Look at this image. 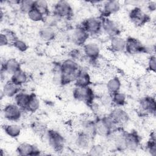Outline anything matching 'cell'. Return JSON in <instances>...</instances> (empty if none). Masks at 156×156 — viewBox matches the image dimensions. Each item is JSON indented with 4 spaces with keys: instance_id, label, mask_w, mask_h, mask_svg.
Returning a JSON list of instances; mask_svg holds the SVG:
<instances>
[{
    "instance_id": "obj_1",
    "label": "cell",
    "mask_w": 156,
    "mask_h": 156,
    "mask_svg": "<svg viewBox=\"0 0 156 156\" xmlns=\"http://www.w3.org/2000/svg\"><path fill=\"white\" fill-rule=\"evenodd\" d=\"M94 121L96 135L101 137L108 138L111 136L114 130L117 128L108 115L96 116Z\"/></svg>"
},
{
    "instance_id": "obj_2",
    "label": "cell",
    "mask_w": 156,
    "mask_h": 156,
    "mask_svg": "<svg viewBox=\"0 0 156 156\" xmlns=\"http://www.w3.org/2000/svg\"><path fill=\"white\" fill-rule=\"evenodd\" d=\"M44 136L49 147L55 152H62L64 149L65 139L63 135L58 131L48 129Z\"/></svg>"
},
{
    "instance_id": "obj_3",
    "label": "cell",
    "mask_w": 156,
    "mask_h": 156,
    "mask_svg": "<svg viewBox=\"0 0 156 156\" xmlns=\"http://www.w3.org/2000/svg\"><path fill=\"white\" fill-rule=\"evenodd\" d=\"M73 98L75 100L82 102L89 106L95 100V93L91 86H75L73 90Z\"/></svg>"
},
{
    "instance_id": "obj_4",
    "label": "cell",
    "mask_w": 156,
    "mask_h": 156,
    "mask_svg": "<svg viewBox=\"0 0 156 156\" xmlns=\"http://www.w3.org/2000/svg\"><path fill=\"white\" fill-rule=\"evenodd\" d=\"M52 14L59 20H69L73 15V9L69 2L58 1L53 5Z\"/></svg>"
},
{
    "instance_id": "obj_5",
    "label": "cell",
    "mask_w": 156,
    "mask_h": 156,
    "mask_svg": "<svg viewBox=\"0 0 156 156\" xmlns=\"http://www.w3.org/2000/svg\"><path fill=\"white\" fill-rule=\"evenodd\" d=\"M108 116L117 127H122L130 120L129 114L122 107H113Z\"/></svg>"
},
{
    "instance_id": "obj_6",
    "label": "cell",
    "mask_w": 156,
    "mask_h": 156,
    "mask_svg": "<svg viewBox=\"0 0 156 156\" xmlns=\"http://www.w3.org/2000/svg\"><path fill=\"white\" fill-rule=\"evenodd\" d=\"M129 18L136 27H142L149 22L150 16L140 7H134L129 12Z\"/></svg>"
},
{
    "instance_id": "obj_7",
    "label": "cell",
    "mask_w": 156,
    "mask_h": 156,
    "mask_svg": "<svg viewBox=\"0 0 156 156\" xmlns=\"http://www.w3.org/2000/svg\"><path fill=\"white\" fill-rule=\"evenodd\" d=\"M147 50L146 46L139 39L132 36H129L126 38L125 51L127 54L131 55H136L146 53L147 52Z\"/></svg>"
},
{
    "instance_id": "obj_8",
    "label": "cell",
    "mask_w": 156,
    "mask_h": 156,
    "mask_svg": "<svg viewBox=\"0 0 156 156\" xmlns=\"http://www.w3.org/2000/svg\"><path fill=\"white\" fill-rule=\"evenodd\" d=\"M23 112V110L14 102L6 104L2 109L4 118L10 122H16L20 120Z\"/></svg>"
},
{
    "instance_id": "obj_9",
    "label": "cell",
    "mask_w": 156,
    "mask_h": 156,
    "mask_svg": "<svg viewBox=\"0 0 156 156\" xmlns=\"http://www.w3.org/2000/svg\"><path fill=\"white\" fill-rule=\"evenodd\" d=\"M91 35H97L102 31L101 18L90 17L85 19L80 24Z\"/></svg>"
},
{
    "instance_id": "obj_10",
    "label": "cell",
    "mask_w": 156,
    "mask_h": 156,
    "mask_svg": "<svg viewBox=\"0 0 156 156\" xmlns=\"http://www.w3.org/2000/svg\"><path fill=\"white\" fill-rule=\"evenodd\" d=\"M102 30L110 38L120 35L121 29L118 24L110 17L101 16Z\"/></svg>"
},
{
    "instance_id": "obj_11",
    "label": "cell",
    "mask_w": 156,
    "mask_h": 156,
    "mask_svg": "<svg viewBox=\"0 0 156 156\" xmlns=\"http://www.w3.org/2000/svg\"><path fill=\"white\" fill-rule=\"evenodd\" d=\"M138 107L140 112L143 113L154 115L156 112L155 97L149 95L142 97L138 102Z\"/></svg>"
},
{
    "instance_id": "obj_12",
    "label": "cell",
    "mask_w": 156,
    "mask_h": 156,
    "mask_svg": "<svg viewBox=\"0 0 156 156\" xmlns=\"http://www.w3.org/2000/svg\"><path fill=\"white\" fill-rule=\"evenodd\" d=\"M82 48L83 56L92 63L96 62L99 58L101 48L96 43L87 42Z\"/></svg>"
},
{
    "instance_id": "obj_13",
    "label": "cell",
    "mask_w": 156,
    "mask_h": 156,
    "mask_svg": "<svg viewBox=\"0 0 156 156\" xmlns=\"http://www.w3.org/2000/svg\"><path fill=\"white\" fill-rule=\"evenodd\" d=\"M93 138L87 133L80 130L74 137V145L80 151H88L93 144Z\"/></svg>"
},
{
    "instance_id": "obj_14",
    "label": "cell",
    "mask_w": 156,
    "mask_h": 156,
    "mask_svg": "<svg viewBox=\"0 0 156 156\" xmlns=\"http://www.w3.org/2000/svg\"><path fill=\"white\" fill-rule=\"evenodd\" d=\"M90 36L86 30L81 25H79L73 29L71 40L74 44L82 47L87 42Z\"/></svg>"
},
{
    "instance_id": "obj_15",
    "label": "cell",
    "mask_w": 156,
    "mask_h": 156,
    "mask_svg": "<svg viewBox=\"0 0 156 156\" xmlns=\"http://www.w3.org/2000/svg\"><path fill=\"white\" fill-rule=\"evenodd\" d=\"M125 140L127 151H135L140 146L141 143V138L135 130L126 132Z\"/></svg>"
},
{
    "instance_id": "obj_16",
    "label": "cell",
    "mask_w": 156,
    "mask_h": 156,
    "mask_svg": "<svg viewBox=\"0 0 156 156\" xmlns=\"http://www.w3.org/2000/svg\"><path fill=\"white\" fill-rule=\"evenodd\" d=\"M16 152L18 155L23 156H36L41 154V151L37 146L26 142L20 143L16 148Z\"/></svg>"
},
{
    "instance_id": "obj_17",
    "label": "cell",
    "mask_w": 156,
    "mask_h": 156,
    "mask_svg": "<svg viewBox=\"0 0 156 156\" xmlns=\"http://www.w3.org/2000/svg\"><path fill=\"white\" fill-rule=\"evenodd\" d=\"M121 3L118 1L109 0L102 3L101 16L110 17L117 13L121 9Z\"/></svg>"
},
{
    "instance_id": "obj_18",
    "label": "cell",
    "mask_w": 156,
    "mask_h": 156,
    "mask_svg": "<svg viewBox=\"0 0 156 156\" xmlns=\"http://www.w3.org/2000/svg\"><path fill=\"white\" fill-rule=\"evenodd\" d=\"M1 73L12 75L21 69V63L15 58H10L1 63Z\"/></svg>"
},
{
    "instance_id": "obj_19",
    "label": "cell",
    "mask_w": 156,
    "mask_h": 156,
    "mask_svg": "<svg viewBox=\"0 0 156 156\" xmlns=\"http://www.w3.org/2000/svg\"><path fill=\"white\" fill-rule=\"evenodd\" d=\"M74 83V85L77 87L90 86L91 84V77L88 71L80 68L76 74Z\"/></svg>"
},
{
    "instance_id": "obj_20",
    "label": "cell",
    "mask_w": 156,
    "mask_h": 156,
    "mask_svg": "<svg viewBox=\"0 0 156 156\" xmlns=\"http://www.w3.org/2000/svg\"><path fill=\"white\" fill-rule=\"evenodd\" d=\"M109 48L113 52H122L125 51L126 38L121 35H117L110 38Z\"/></svg>"
},
{
    "instance_id": "obj_21",
    "label": "cell",
    "mask_w": 156,
    "mask_h": 156,
    "mask_svg": "<svg viewBox=\"0 0 156 156\" xmlns=\"http://www.w3.org/2000/svg\"><path fill=\"white\" fill-rule=\"evenodd\" d=\"M80 68L77 61L70 58H68L61 62L62 73L76 74Z\"/></svg>"
},
{
    "instance_id": "obj_22",
    "label": "cell",
    "mask_w": 156,
    "mask_h": 156,
    "mask_svg": "<svg viewBox=\"0 0 156 156\" xmlns=\"http://www.w3.org/2000/svg\"><path fill=\"white\" fill-rule=\"evenodd\" d=\"M38 34L40 38L47 42L54 40L57 37V32L55 28L46 24L40 28Z\"/></svg>"
},
{
    "instance_id": "obj_23",
    "label": "cell",
    "mask_w": 156,
    "mask_h": 156,
    "mask_svg": "<svg viewBox=\"0 0 156 156\" xmlns=\"http://www.w3.org/2000/svg\"><path fill=\"white\" fill-rule=\"evenodd\" d=\"M21 91V87L13 83L10 80L6 81L2 88V94L7 98H14Z\"/></svg>"
},
{
    "instance_id": "obj_24",
    "label": "cell",
    "mask_w": 156,
    "mask_h": 156,
    "mask_svg": "<svg viewBox=\"0 0 156 156\" xmlns=\"http://www.w3.org/2000/svg\"><path fill=\"white\" fill-rule=\"evenodd\" d=\"M80 130L87 133L94 139V138L97 136L94 119H92L87 118L82 120L80 122Z\"/></svg>"
},
{
    "instance_id": "obj_25",
    "label": "cell",
    "mask_w": 156,
    "mask_h": 156,
    "mask_svg": "<svg viewBox=\"0 0 156 156\" xmlns=\"http://www.w3.org/2000/svg\"><path fill=\"white\" fill-rule=\"evenodd\" d=\"M2 129L5 133L12 138H16L20 136L22 132L21 126L16 123L4 124Z\"/></svg>"
},
{
    "instance_id": "obj_26",
    "label": "cell",
    "mask_w": 156,
    "mask_h": 156,
    "mask_svg": "<svg viewBox=\"0 0 156 156\" xmlns=\"http://www.w3.org/2000/svg\"><path fill=\"white\" fill-rule=\"evenodd\" d=\"M121 81L117 76H113L110 77L106 82L105 88L107 91L112 94L120 91L121 88Z\"/></svg>"
},
{
    "instance_id": "obj_27",
    "label": "cell",
    "mask_w": 156,
    "mask_h": 156,
    "mask_svg": "<svg viewBox=\"0 0 156 156\" xmlns=\"http://www.w3.org/2000/svg\"><path fill=\"white\" fill-rule=\"evenodd\" d=\"M10 80L16 85L21 87L27 83L28 80V76L24 70L21 69L12 74Z\"/></svg>"
},
{
    "instance_id": "obj_28",
    "label": "cell",
    "mask_w": 156,
    "mask_h": 156,
    "mask_svg": "<svg viewBox=\"0 0 156 156\" xmlns=\"http://www.w3.org/2000/svg\"><path fill=\"white\" fill-rule=\"evenodd\" d=\"M40 107V101L38 96L35 93H30L29 100L24 111L30 113H34L39 110Z\"/></svg>"
},
{
    "instance_id": "obj_29",
    "label": "cell",
    "mask_w": 156,
    "mask_h": 156,
    "mask_svg": "<svg viewBox=\"0 0 156 156\" xmlns=\"http://www.w3.org/2000/svg\"><path fill=\"white\" fill-rule=\"evenodd\" d=\"M30 129L32 132L39 136H44L48 130V125L43 121H35L30 124Z\"/></svg>"
},
{
    "instance_id": "obj_30",
    "label": "cell",
    "mask_w": 156,
    "mask_h": 156,
    "mask_svg": "<svg viewBox=\"0 0 156 156\" xmlns=\"http://www.w3.org/2000/svg\"><path fill=\"white\" fill-rule=\"evenodd\" d=\"M30 96V93H27L21 90L13 98L14 103L24 111L28 103Z\"/></svg>"
},
{
    "instance_id": "obj_31",
    "label": "cell",
    "mask_w": 156,
    "mask_h": 156,
    "mask_svg": "<svg viewBox=\"0 0 156 156\" xmlns=\"http://www.w3.org/2000/svg\"><path fill=\"white\" fill-rule=\"evenodd\" d=\"M113 107H122L127 103L126 94L121 91H118L112 94Z\"/></svg>"
},
{
    "instance_id": "obj_32",
    "label": "cell",
    "mask_w": 156,
    "mask_h": 156,
    "mask_svg": "<svg viewBox=\"0 0 156 156\" xmlns=\"http://www.w3.org/2000/svg\"><path fill=\"white\" fill-rule=\"evenodd\" d=\"M146 150L147 151L149 154L151 155H156V138H155V133L154 131H152L150 135L148 140L146 143Z\"/></svg>"
},
{
    "instance_id": "obj_33",
    "label": "cell",
    "mask_w": 156,
    "mask_h": 156,
    "mask_svg": "<svg viewBox=\"0 0 156 156\" xmlns=\"http://www.w3.org/2000/svg\"><path fill=\"white\" fill-rule=\"evenodd\" d=\"M34 7L45 17L51 14L48 2L45 0L34 1Z\"/></svg>"
},
{
    "instance_id": "obj_34",
    "label": "cell",
    "mask_w": 156,
    "mask_h": 156,
    "mask_svg": "<svg viewBox=\"0 0 156 156\" xmlns=\"http://www.w3.org/2000/svg\"><path fill=\"white\" fill-rule=\"evenodd\" d=\"M87 152L89 155H102L105 152V147L101 143H93Z\"/></svg>"
},
{
    "instance_id": "obj_35",
    "label": "cell",
    "mask_w": 156,
    "mask_h": 156,
    "mask_svg": "<svg viewBox=\"0 0 156 156\" xmlns=\"http://www.w3.org/2000/svg\"><path fill=\"white\" fill-rule=\"evenodd\" d=\"M27 16L31 21L35 23L44 22L45 18V16L35 7H34L27 13Z\"/></svg>"
},
{
    "instance_id": "obj_36",
    "label": "cell",
    "mask_w": 156,
    "mask_h": 156,
    "mask_svg": "<svg viewBox=\"0 0 156 156\" xmlns=\"http://www.w3.org/2000/svg\"><path fill=\"white\" fill-rule=\"evenodd\" d=\"M99 104L105 108L113 107L112 94L107 91L102 93L99 98Z\"/></svg>"
},
{
    "instance_id": "obj_37",
    "label": "cell",
    "mask_w": 156,
    "mask_h": 156,
    "mask_svg": "<svg viewBox=\"0 0 156 156\" xmlns=\"http://www.w3.org/2000/svg\"><path fill=\"white\" fill-rule=\"evenodd\" d=\"M19 9L20 11L25 14L31 10L34 7V1L32 0H23L21 1L19 4Z\"/></svg>"
},
{
    "instance_id": "obj_38",
    "label": "cell",
    "mask_w": 156,
    "mask_h": 156,
    "mask_svg": "<svg viewBox=\"0 0 156 156\" xmlns=\"http://www.w3.org/2000/svg\"><path fill=\"white\" fill-rule=\"evenodd\" d=\"M17 51L21 52H25L29 49L27 43L24 40L20 39L19 38L15 40L12 44Z\"/></svg>"
},
{
    "instance_id": "obj_39",
    "label": "cell",
    "mask_w": 156,
    "mask_h": 156,
    "mask_svg": "<svg viewBox=\"0 0 156 156\" xmlns=\"http://www.w3.org/2000/svg\"><path fill=\"white\" fill-rule=\"evenodd\" d=\"M68 55H69V58L77 61L79 60H81L83 54L82 50L78 48H73L71 50L69 51L68 53Z\"/></svg>"
},
{
    "instance_id": "obj_40",
    "label": "cell",
    "mask_w": 156,
    "mask_h": 156,
    "mask_svg": "<svg viewBox=\"0 0 156 156\" xmlns=\"http://www.w3.org/2000/svg\"><path fill=\"white\" fill-rule=\"evenodd\" d=\"M2 32H3L5 35L10 44H12L18 38L16 33L11 29H4V30H3Z\"/></svg>"
},
{
    "instance_id": "obj_41",
    "label": "cell",
    "mask_w": 156,
    "mask_h": 156,
    "mask_svg": "<svg viewBox=\"0 0 156 156\" xmlns=\"http://www.w3.org/2000/svg\"><path fill=\"white\" fill-rule=\"evenodd\" d=\"M147 69L153 73H155L156 70V57L154 54L151 55L148 58L147 60Z\"/></svg>"
},
{
    "instance_id": "obj_42",
    "label": "cell",
    "mask_w": 156,
    "mask_h": 156,
    "mask_svg": "<svg viewBox=\"0 0 156 156\" xmlns=\"http://www.w3.org/2000/svg\"><path fill=\"white\" fill-rule=\"evenodd\" d=\"M10 44V43L5 35L1 32L0 34V45L1 46H6Z\"/></svg>"
},
{
    "instance_id": "obj_43",
    "label": "cell",
    "mask_w": 156,
    "mask_h": 156,
    "mask_svg": "<svg viewBox=\"0 0 156 156\" xmlns=\"http://www.w3.org/2000/svg\"><path fill=\"white\" fill-rule=\"evenodd\" d=\"M147 9L149 12H155L156 9V2L155 1H149L147 4Z\"/></svg>"
}]
</instances>
